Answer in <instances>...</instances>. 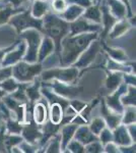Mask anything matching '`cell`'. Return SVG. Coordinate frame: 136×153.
Instances as JSON below:
<instances>
[{
    "label": "cell",
    "instance_id": "14",
    "mask_svg": "<svg viewBox=\"0 0 136 153\" xmlns=\"http://www.w3.org/2000/svg\"><path fill=\"white\" fill-rule=\"evenodd\" d=\"M23 136L24 139L26 140V142L29 143V144H34L38 140L41 139L42 132L38 128L36 123L29 120V124L23 129Z\"/></svg>",
    "mask_w": 136,
    "mask_h": 153
},
{
    "label": "cell",
    "instance_id": "43",
    "mask_svg": "<svg viewBox=\"0 0 136 153\" xmlns=\"http://www.w3.org/2000/svg\"><path fill=\"white\" fill-rule=\"evenodd\" d=\"M105 151L106 152H119V147L117 144L112 142H109L105 145Z\"/></svg>",
    "mask_w": 136,
    "mask_h": 153
},
{
    "label": "cell",
    "instance_id": "30",
    "mask_svg": "<svg viewBox=\"0 0 136 153\" xmlns=\"http://www.w3.org/2000/svg\"><path fill=\"white\" fill-rule=\"evenodd\" d=\"M18 86L19 85L15 82V80L10 78H7L0 82V88L5 91V92H14Z\"/></svg>",
    "mask_w": 136,
    "mask_h": 153
},
{
    "label": "cell",
    "instance_id": "39",
    "mask_svg": "<svg viewBox=\"0 0 136 153\" xmlns=\"http://www.w3.org/2000/svg\"><path fill=\"white\" fill-rule=\"evenodd\" d=\"M100 134H101V142H102V145H106L107 143L113 141V134L110 131V129L104 128Z\"/></svg>",
    "mask_w": 136,
    "mask_h": 153
},
{
    "label": "cell",
    "instance_id": "10",
    "mask_svg": "<svg viewBox=\"0 0 136 153\" xmlns=\"http://www.w3.org/2000/svg\"><path fill=\"white\" fill-rule=\"evenodd\" d=\"M127 91V84H121V85L116 89L113 94L107 97V106L111 110L117 112L122 113L123 112V106L120 101V97Z\"/></svg>",
    "mask_w": 136,
    "mask_h": 153
},
{
    "label": "cell",
    "instance_id": "44",
    "mask_svg": "<svg viewBox=\"0 0 136 153\" xmlns=\"http://www.w3.org/2000/svg\"><path fill=\"white\" fill-rule=\"evenodd\" d=\"M123 78L125 79V84L131 86H135V76L133 75H125L123 76Z\"/></svg>",
    "mask_w": 136,
    "mask_h": 153
},
{
    "label": "cell",
    "instance_id": "35",
    "mask_svg": "<svg viewBox=\"0 0 136 153\" xmlns=\"http://www.w3.org/2000/svg\"><path fill=\"white\" fill-rule=\"evenodd\" d=\"M67 1L66 0H52L51 1V7L54 11L56 12H62L65 10L67 7Z\"/></svg>",
    "mask_w": 136,
    "mask_h": 153
},
{
    "label": "cell",
    "instance_id": "34",
    "mask_svg": "<svg viewBox=\"0 0 136 153\" xmlns=\"http://www.w3.org/2000/svg\"><path fill=\"white\" fill-rule=\"evenodd\" d=\"M6 128H7V131L8 133L10 134H18L21 133V131L23 130V127L21 126V123L19 122H15V120H11L8 118L7 120V125H6Z\"/></svg>",
    "mask_w": 136,
    "mask_h": 153
},
{
    "label": "cell",
    "instance_id": "5",
    "mask_svg": "<svg viewBox=\"0 0 136 153\" xmlns=\"http://www.w3.org/2000/svg\"><path fill=\"white\" fill-rule=\"evenodd\" d=\"M42 65H29L28 62H17L13 68H11L12 76L14 79L21 83H29L35 80L37 75L41 73Z\"/></svg>",
    "mask_w": 136,
    "mask_h": 153
},
{
    "label": "cell",
    "instance_id": "29",
    "mask_svg": "<svg viewBox=\"0 0 136 153\" xmlns=\"http://www.w3.org/2000/svg\"><path fill=\"white\" fill-rule=\"evenodd\" d=\"M39 87H40V83H35L33 86H26V97L29 98L32 102L37 101L40 98V93H39Z\"/></svg>",
    "mask_w": 136,
    "mask_h": 153
},
{
    "label": "cell",
    "instance_id": "41",
    "mask_svg": "<svg viewBox=\"0 0 136 153\" xmlns=\"http://www.w3.org/2000/svg\"><path fill=\"white\" fill-rule=\"evenodd\" d=\"M11 76H12L11 66H5L2 70H0V82L5 80L7 78H10Z\"/></svg>",
    "mask_w": 136,
    "mask_h": 153
},
{
    "label": "cell",
    "instance_id": "42",
    "mask_svg": "<svg viewBox=\"0 0 136 153\" xmlns=\"http://www.w3.org/2000/svg\"><path fill=\"white\" fill-rule=\"evenodd\" d=\"M68 2L77 4L81 7H88L91 5V0H68Z\"/></svg>",
    "mask_w": 136,
    "mask_h": 153
},
{
    "label": "cell",
    "instance_id": "37",
    "mask_svg": "<svg viewBox=\"0 0 136 153\" xmlns=\"http://www.w3.org/2000/svg\"><path fill=\"white\" fill-rule=\"evenodd\" d=\"M61 141L59 136H55L53 139L51 140L50 145L48 146L47 152H60L61 151Z\"/></svg>",
    "mask_w": 136,
    "mask_h": 153
},
{
    "label": "cell",
    "instance_id": "7",
    "mask_svg": "<svg viewBox=\"0 0 136 153\" xmlns=\"http://www.w3.org/2000/svg\"><path fill=\"white\" fill-rule=\"evenodd\" d=\"M101 46H102V44L96 41L90 43L88 45V47L78 56L76 61L73 63V66H75L77 68H85L88 65H90L91 62L95 60L96 54L101 50Z\"/></svg>",
    "mask_w": 136,
    "mask_h": 153
},
{
    "label": "cell",
    "instance_id": "26",
    "mask_svg": "<svg viewBox=\"0 0 136 153\" xmlns=\"http://www.w3.org/2000/svg\"><path fill=\"white\" fill-rule=\"evenodd\" d=\"M63 107L59 103H51L50 107V120L55 125L61 124L63 120Z\"/></svg>",
    "mask_w": 136,
    "mask_h": 153
},
{
    "label": "cell",
    "instance_id": "19",
    "mask_svg": "<svg viewBox=\"0 0 136 153\" xmlns=\"http://www.w3.org/2000/svg\"><path fill=\"white\" fill-rule=\"evenodd\" d=\"M83 7H81L77 4H71L70 6H67L66 9L61 13V16L63 18L64 21L71 23V22L75 21L76 19H78L79 16H82L83 13Z\"/></svg>",
    "mask_w": 136,
    "mask_h": 153
},
{
    "label": "cell",
    "instance_id": "13",
    "mask_svg": "<svg viewBox=\"0 0 136 153\" xmlns=\"http://www.w3.org/2000/svg\"><path fill=\"white\" fill-rule=\"evenodd\" d=\"M101 112H102V114L104 117L105 123L109 126L110 129L114 130L116 127H118V126L120 125V123H121L120 113H117V112L113 111V110H111L104 101L102 102V109H101Z\"/></svg>",
    "mask_w": 136,
    "mask_h": 153
},
{
    "label": "cell",
    "instance_id": "18",
    "mask_svg": "<svg viewBox=\"0 0 136 153\" xmlns=\"http://www.w3.org/2000/svg\"><path fill=\"white\" fill-rule=\"evenodd\" d=\"M132 27V25L129 21L127 19H120V22H116L115 25L112 27V29L110 30L108 35L110 36L111 39H117L120 38L124 35L125 33H127L129 31V29Z\"/></svg>",
    "mask_w": 136,
    "mask_h": 153
},
{
    "label": "cell",
    "instance_id": "21",
    "mask_svg": "<svg viewBox=\"0 0 136 153\" xmlns=\"http://www.w3.org/2000/svg\"><path fill=\"white\" fill-rule=\"evenodd\" d=\"M41 48H40V51H39V55H38V59L39 61H43L44 59H45L47 56L49 55V54L52 53V51H53L54 47H55V45H54V42L53 40L50 38V37H45V38L43 39V41H42V44H40Z\"/></svg>",
    "mask_w": 136,
    "mask_h": 153
},
{
    "label": "cell",
    "instance_id": "38",
    "mask_svg": "<svg viewBox=\"0 0 136 153\" xmlns=\"http://www.w3.org/2000/svg\"><path fill=\"white\" fill-rule=\"evenodd\" d=\"M85 152H103V145L101 143H99L98 141H93L90 142L88 144H86V146L85 147Z\"/></svg>",
    "mask_w": 136,
    "mask_h": 153
},
{
    "label": "cell",
    "instance_id": "12",
    "mask_svg": "<svg viewBox=\"0 0 136 153\" xmlns=\"http://www.w3.org/2000/svg\"><path fill=\"white\" fill-rule=\"evenodd\" d=\"M113 140L115 141V144L120 145V146H129L133 142L128 133L126 125H119L114 129Z\"/></svg>",
    "mask_w": 136,
    "mask_h": 153
},
{
    "label": "cell",
    "instance_id": "25",
    "mask_svg": "<svg viewBox=\"0 0 136 153\" xmlns=\"http://www.w3.org/2000/svg\"><path fill=\"white\" fill-rule=\"evenodd\" d=\"M76 129H77V125H66L63 127L62 132H61V136H62V143H61V149H66V146L69 142L71 141L72 137L74 136Z\"/></svg>",
    "mask_w": 136,
    "mask_h": 153
},
{
    "label": "cell",
    "instance_id": "32",
    "mask_svg": "<svg viewBox=\"0 0 136 153\" xmlns=\"http://www.w3.org/2000/svg\"><path fill=\"white\" fill-rule=\"evenodd\" d=\"M123 125H131L135 124V108L133 106L127 107L124 113V117L121 118Z\"/></svg>",
    "mask_w": 136,
    "mask_h": 153
},
{
    "label": "cell",
    "instance_id": "27",
    "mask_svg": "<svg viewBox=\"0 0 136 153\" xmlns=\"http://www.w3.org/2000/svg\"><path fill=\"white\" fill-rule=\"evenodd\" d=\"M103 47L105 48V50L107 51V53L109 54L111 58L113 60L119 61V62H122V61H127L128 60V56L127 54L125 53V51L123 49L120 48H112V47H108L105 44H103Z\"/></svg>",
    "mask_w": 136,
    "mask_h": 153
},
{
    "label": "cell",
    "instance_id": "45",
    "mask_svg": "<svg viewBox=\"0 0 136 153\" xmlns=\"http://www.w3.org/2000/svg\"><path fill=\"white\" fill-rule=\"evenodd\" d=\"M16 46V44H14V45H12V46H9V47H7V48H3V49H0V63L2 62V60H3V57L5 56V54L8 52V51H10L12 50L14 47Z\"/></svg>",
    "mask_w": 136,
    "mask_h": 153
},
{
    "label": "cell",
    "instance_id": "1",
    "mask_svg": "<svg viewBox=\"0 0 136 153\" xmlns=\"http://www.w3.org/2000/svg\"><path fill=\"white\" fill-rule=\"evenodd\" d=\"M98 38L96 33H82L77 35H67L61 41L60 63L62 65H73L91 41Z\"/></svg>",
    "mask_w": 136,
    "mask_h": 153
},
{
    "label": "cell",
    "instance_id": "28",
    "mask_svg": "<svg viewBox=\"0 0 136 153\" xmlns=\"http://www.w3.org/2000/svg\"><path fill=\"white\" fill-rule=\"evenodd\" d=\"M23 11V8L19 9L18 7H5V8H0V26L8 23L9 19L12 16Z\"/></svg>",
    "mask_w": 136,
    "mask_h": 153
},
{
    "label": "cell",
    "instance_id": "48",
    "mask_svg": "<svg viewBox=\"0 0 136 153\" xmlns=\"http://www.w3.org/2000/svg\"><path fill=\"white\" fill-rule=\"evenodd\" d=\"M9 2L12 4V6L13 7H18L21 5V3H23L24 0H8Z\"/></svg>",
    "mask_w": 136,
    "mask_h": 153
},
{
    "label": "cell",
    "instance_id": "51",
    "mask_svg": "<svg viewBox=\"0 0 136 153\" xmlns=\"http://www.w3.org/2000/svg\"><path fill=\"white\" fill-rule=\"evenodd\" d=\"M0 8H1V5H0Z\"/></svg>",
    "mask_w": 136,
    "mask_h": 153
},
{
    "label": "cell",
    "instance_id": "20",
    "mask_svg": "<svg viewBox=\"0 0 136 153\" xmlns=\"http://www.w3.org/2000/svg\"><path fill=\"white\" fill-rule=\"evenodd\" d=\"M47 114H48V110H47V106L44 103L39 102L34 106L33 118L37 125H43L47 120Z\"/></svg>",
    "mask_w": 136,
    "mask_h": 153
},
{
    "label": "cell",
    "instance_id": "2",
    "mask_svg": "<svg viewBox=\"0 0 136 153\" xmlns=\"http://www.w3.org/2000/svg\"><path fill=\"white\" fill-rule=\"evenodd\" d=\"M48 37L53 40L56 47V52L60 56L61 41L69 33V23L63 19L58 18L55 14L48 13L43 21V31Z\"/></svg>",
    "mask_w": 136,
    "mask_h": 153
},
{
    "label": "cell",
    "instance_id": "9",
    "mask_svg": "<svg viewBox=\"0 0 136 153\" xmlns=\"http://www.w3.org/2000/svg\"><path fill=\"white\" fill-rule=\"evenodd\" d=\"M51 87L53 88L54 93L63 98H74L82 91V87H73L66 85V83L60 81H52Z\"/></svg>",
    "mask_w": 136,
    "mask_h": 153
},
{
    "label": "cell",
    "instance_id": "11",
    "mask_svg": "<svg viewBox=\"0 0 136 153\" xmlns=\"http://www.w3.org/2000/svg\"><path fill=\"white\" fill-rule=\"evenodd\" d=\"M17 46H18V48L16 50H10L5 54L1 62V65L3 66H10L15 65L24 55V53H26V43L21 41L19 42V44H17Z\"/></svg>",
    "mask_w": 136,
    "mask_h": 153
},
{
    "label": "cell",
    "instance_id": "24",
    "mask_svg": "<svg viewBox=\"0 0 136 153\" xmlns=\"http://www.w3.org/2000/svg\"><path fill=\"white\" fill-rule=\"evenodd\" d=\"M49 10L48 3L43 0H36L32 7V16L36 19H43Z\"/></svg>",
    "mask_w": 136,
    "mask_h": 153
},
{
    "label": "cell",
    "instance_id": "16",
    "mask_svg": "<svg viewBox=\"0 0 136 153\" xmlns=\"http://www.w3.org/2000/svg\"><path fill=\"white\" fill-rule=\"evenodd\" d=\"M107 6L109 10L112 13L113 16H115L117 19H125L127 16V7L121 0H106Z\"/></svg>",
    "mask_w": 136,
    "mask_h": 153
},
{
    "label": "cell",
    "instance_id": "40",
    "mask_svg": "<svg viewBox=\"0 0 136 153\" xmlns=\"http://www.w3.org/2000/svg\"><path fill=\"white\" fill-rule=\"evenodd\" d=\"M69 105H70L76 112L79 113L81 110H82L83 108L86 106V103L81 102V101H79V100H73V101H71V102L69 103Z\"/></svg>",
    "mask_w": 136,
    "mask_h": 153
},
{
    "label": "cell",
    "instance_id": "49",
    "mask_svg": "<svg viewBox=\"0 0 136 153\" xmlns=\"http://www.w3.org/2000/svg\"><path fill=\"white\" fill-rule=\"evenodd\" d=\"M6 94V92L4 90H2V89H0V99H1L2 97H4Z\"/></svg>",
    "mask_w": 136,
    "mask_h": 153
},
{
    "label": "cell",
    "instance_id": "36",
    "mask_svg": "<svg viewBox=\"0 0 136 153\" xmlns=\"http://www.w3.org/2000/svg\"><path fill=\"white\" fill-rule=\"evenodd\" d=\"M66 149H68V151L70 152H74V153H79V152H85V147L83 145L79 143L76 140H73V141H70L66 146Z\"/></svg>",
    "mask_w": 136,
    "mask_h": 153
},
{
    "label": "cell",
    "instance_id": "6",
    "mask_svg": "<svg viewBox=\"0 0 136 153\" xmlns=\"http://www.w3.org/2000/svg\"><path fill=\"white\" fill-rule=\"evenodd\" d=\"M78 70L75 66H72L70 68H54V70H49L43 73V80H57L60 82L69 84L74 83L77 79Z\"/></svg>",
    "mask_w": 136,
    "mask_h": 153
},
{
    "label": "cell",
    "instance_id": "15",
    "mask_svg": "<svg viewBox=\"0 0 136 153\" xmlns=\"http://www.w3.org/2000/svg\"><path fill=\"white\" fill-rule=\"evenodd\" d=\"M100 9H101V11H102V22L104 24V31H103L102 38H105L109 34L110 30L112 29V27L115 25L116 22H117V19L112 16V13L109 10L106 3H103V5H101Z\"/></svg>",
    "mask_w": 136,
    "mask_h": 153
},
{
    "label": "cell",
    "instance_id": "8",
    "mask_svg": "<svg viewBox=\"0 0 136 153\" xmlns=\"http://www.w3.org/2000/svg\"><path fill=\"white\" fill-rule=\"evenodd\" d=\"M101 29L100 25L95 24L85 18H78L75 21L69 24V30L71 31V35H77L82 33H96Z\"/></svg>",
    "mask_w": 136,
    "mask_h": 153
},
{
    "label": "cell",
    "instance_id": "47",
    "mask_svg": "<svg viewBox=\"0 0 136 153\" xmlns=\"http://www.w3.org/2000/svg\"><path fill=\"white\" fill-rule=\"evenodd\" d=\"M123 3L125 4L126 7H127V11H128V16H132V12H131V7H130V3H129V0H121Z\"/></svg>",
    "mask_w": 136,
    "mask_h": 153
},
{
    "label": "cell",
    "instance_id": "22",
    "mask_svg": "<svg viewBox=\"0 0 136 153\" xmlns=\"http://www.w3.org/2000/svg\"><path fill=\"white\" fill-rule=\"evenodd\" d=\"M82 14H83V18L93 22V23L99 25L102 23V11H101L99 5L88 6L86 11H83Z\"/></svg>",
    "mask_w": 136,
    "mask_h": 153
},
{
    "label": "cell",
    "instance_id": "46",
    "mask_svg": "<svg viewBox=\"0 0 136 153\" xmlns=\"http://www.w3.org/2000/svg\"><path fill=\"white\" fill-rule=\"evenodd\" d=\"M127 130H128V133H129L131 139H132V141L135 143V139H136V136H135V125L131 124Z\"/></svg>",
    "mask_w": 136,
    "mask_h": 153
},
{
    "label": "cell",
    "instance_id": "23",
    "mask_svg": "<svg viewBox=\"0 0 136 153\" xmlns=\"http://www.w3.org/2000/svg\"><path fill=\"white\" fill-rule=\"evenodd\" d=\"M123 75L120 71H114V73L109 74L106 80V87L109 91L113 92L122 84Z\"/></svg>",
    "mask_w": 136,
    "mask_h": 153
},
{
    "label": "cell",
    "instance_id": "4",
    "mask_svg": "<svg viewBox=\"0 0 136 153\" xmlns=\"http://www.w3.org/2000/svg\"><path fill=\"white\" fill-rule=\"evenodd\" d=\"M19 34L28 42V49H26L24 60L28 63L36 62L38 59V50L42 41L40 33L35 29H28L26 31H23Z\"/></svg>",
    "mask_w": 136,
    "mask_h": 153
},
{
    "label": "cell",
    "instance_id": "50",
    "mask_svg": "<svg viewBox=\"0 0 136 153\" xmlns=\"http://www.w3.org/2000/svg\"><path fill=\"white\" fill-rule=\"evenodd\" d=\"M2 117H3V115L1 114V112H0V128H1V122H2Z\"/></svg>",
    "mask_w": 136,
    "mask_h": 153
},
{
    "label": "cell",
    "instance_id": "17",
    "mask_svg": "<svg viewBox=\"0 0 136 153\" xmlns=\"http://www.w3.org/2000/svg\"><path fill=\"white\" fill-rule=\"evenodd\" d=\"M74 137H75V140L81 143L82 145H86L90 142L93 141H98V137L96 135L93 134V132L90 130L88 127H80L77 128L74 133Z\"/></svg>",
    "mask_w": 136,
    "mask_h": 153
},
{
    "label": "cell",
    "instance_id": "3",
    "mask_svg": "<svg viewBox=\"0 0 136 153\" xmlns=\"http://www.w3.org/2000/svg\"><path fill=\"white\" fill-rule=\"evenodd\" d=\"M8 23L16 30L17 34L21 33L24 30L37 29L38 31H43V21L42 19H36L32 16L31 11L26 10L23 13H16L9 19Z\"/></svg>",
    "mask_w": 136,
    "mask_h": 153
},
{
    "label": "cell",
    "instance_id": "33",
    "mask_svg": "<svg viewBox=\"0 0 136 153\" xmlns=\"http://www.w3.org/2000/svg\"><path fill=\"white\" fill-rule=\"evenodd\" d=\"M128 94L124 96L121 100V103L125 105H130V106H135V86L130 85L129 88H127Z\"/></svg>",
    "mask_w": 136,
    "mask_h": 153
},
{
    "label": "cell",
    "instance_id": "31",
    "mask_svg": "<svg viewBox=\"0 0 136 153\" xmlns=\"http://www.w3.org/2000/svg\"><path fill=\"white\" fill-rule=\"evenodd\" d=\"M104 128H106V123L103 118H100V117L95 118L90 126V130L96 136L100 135V133L102 132V130Z\"/></svg>",
    "mask_w": 136,
    "mask_h": 153
}]
</instances>
